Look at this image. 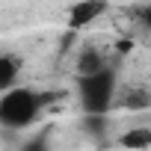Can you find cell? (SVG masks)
I'll return each mask as SVG.
<instances>
[{"instance_id":"3","label":"cell","mask_w":151,"mask_h":151,"mask_svg":"<svg viewBox=\"0 0 151 151\" xmlns=\"http://www.w3.org/2000/svg\"><path fill=\"white\" fill-rule=\"evenodd\" d=\"M107 12V0H80L68 9V30H83Z\"/></svg>"},{"instance_id":"4","label":"cell","mask_w":151,"mask_h":151,"mask_svg":"<svg viewBox=\"0 0 151 151\" xmlns=\"http://www.w3.org/2000/svg\"><path fill=\"white\" fill-rule=\"evenodd\" d=\"M21 71V59L12 53H0V92H9Z\"/></svg>"},{"instance_id":"8","label":"cell","mask_w":151,"mask_h":151,"mask_svg":"<svg viewBox=\"0 0 151 151\" xmlns=\"http://www.w3.org/2000/svg\"><path fill=\"white\" fill-rule=\"evenodd\" d=\"M139 21H142V24H145V27L151 30V3H148V6H145V9L139 12Z\"/></svg>"},{"instance_id":"6","label":"cell","mask_w":151,"mask_h":151,"mask_svg":"<svg viewBox=\"0 0 151 151\" xmlns=\"http://www.w3.org/2000/svg\"><path fill=\"white\" fill-rule=\"evenodd\" d=\"M101 68H104L101 53H98L95 47H86V50L80 53V59H77V71H80V74H92V71H101Z\"/></svg>"},{"instance_id":"7","label":"cell","mask_w":151,"mask_h":151,"mask_svg":"<svg viewBox=\"0 0 151 151\" xmlns=\"http://www.w3.org/2000/svg\"><path fill=\"white\" fill-rule=\"evenodd\" d=\"M21 151H50V133L47 130L45 133H36L33 139H27L21 145Z\"/></svg>"},{"instance_id":"1","label":"cell","mask_w":151,"mask_h":151,"mask_svg":"<svg viewBox=\"0 0 151 151\" xmlns=\"http://www.w3.org/2000/svg\"><path fill=\"white\" fill-rule=\"evenodd\" d=\"M116 86H119V74L104 65L101 71L92 74H80L77 77V95H80V107L86 116H107L116 98Z\"/></svg>"},{"instance_id":"2","label":"cell","mask_w":151,"mask_h":151,"mask_svg":"<svg viewBox=\"0 0 151 151\" xmlns=\"http://www.w3.org/2000/svg\"><path fill=\"white\" fill-rule=\"evenodd\" d=\"M42 110V95L27 89V86H12L0 98V124L9 130H24L39 119Z\"/></svg>"},{"instance_id":"5","label":"cell","mask_w":151,"mask_h":151,"mask_svg":"<svg viewBox=\"0 0 151 151\" xmlns=\"http://www.w3.org/2000/svg\"><path fill=\"white\" fill-rule=\"evenodd\" d=\"M119 145L122 148H130V151H145V148H151V130L148 127H133V130L122 133Z\"/></svg>"}]
</instances>
